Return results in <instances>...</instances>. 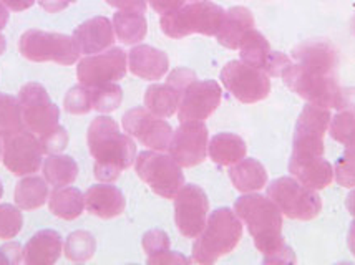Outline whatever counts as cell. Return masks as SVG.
Masks as SVG:
<instances>
[{
  "mask_svg": "<svg viewBox=\"0 0 355 265\" xmlns=\"http://www.w3.org/2000/svg\"><path fill=\"white\" fill-rule=\"evenodd\" d=\"M243 237V224L230 208L211 212L205 229L193 244V260L198 264H214L219 257L236 249Z\"/></svg>",
  "mask_w": 355,
  "mask_h": 265,
  "instance_id": "cell-3",
  "label": "cell"
},
{
  "mask_svg": "<svg viewBox=\"0 0 355 265\" xmlns=\"http://www.w3.org/2000/svg\"><path fill=\"white\" fill-rule=\"evenodd\" d=\"M45 178L25 176L15 188V204L24 211H35L49 199V186Z\"/></svg>",
  "mask_w": 355,
  "mask_h": 265,
  "instance_id": "cell-31",
  "label": "cell"
},
{
  "mask_svg": "<svg viewBox=\"0 0 355 265\" xmlns=\"http://www.w3.org/2000/svg\"><path fill=\"white\" fill-rule=\"evenodd\" d=\"M0 2L6 6L8 10L12 12H24L27 8H31L37 0H0Z\"/></svg>",
  "mask_w": 355,
  "mask_h": 265,
  "instance_id": "cell-49",
  "label": "cell"
},
{
  "mask_svg": "<svg viewBox=\"0 0 355 265\" xmlns=\"http://www.w3.org/2000/svg\"><path fill=\"white\" fill-rule=\"evenodd\" d=\"M143 249L148 254V260L159 257L164 252L170 250V237H168V234L164 230H148L143 235Z\"/></svg>",
  "mask_w": 355,
  "mask_h": 265,
  "instance_id": "cell-40",
  "label": "cell"
},
{
  "mask_svg": "<svg viewBox=\"0 0 355 265\" xmlns=\"http://www.w3.org/2000/svg\"><path fill=\"white\" fill-rule=\"evenodd\" d=\"M6 48H7V40H6V37H3L2 33H0V57H2V55L6 53Z\"/></svg>",
  "mask_w": 355,
  "mask_h": 265,
  "instance_id": "cell-53",
  "label": "cell"
},
{
  "mask_svg": "<svg viewBox=\"0 0 355 265\" xmlns=\"http://www.w3.org/2000/svg\"><path fill=\"white\" fill-rule=\"evenodd\" d=\"M208 126L202 121H183L173 133L168 146L170 156L181 167L198 166L208 156Z\"/></svg>",
  "mask_w": 355,
  "mask_h": 265,
  "instance_id": "cell-15",
  "label": "cell"
},
{
  "mask_svg": "<svg viewBox=\"0 0 355 265\" xmlns=\"http://www.w3.org/2000/svg\"><path fill=\"white\" fill-rule=\"evenodd\" d=\"M19 103L25 129L35 134L39 140L58 126L60 111L40 83L32 82L24 85L19 93Z\"/></svg>",
  "mask_w": 355,
  "mask_h": 265,
  "instance_id": "cell-10",
  "label": "cell"
},
{
  "mask_svg": "<svg viewBox=\"0 0 355 265\" xmlns=\"http://www.w3.org/2000/svg\"><path fill=\"white\" fill-rule=\"evenodd\" d=\"M96 241L88 230H75L67 237L63 252L71 262H87L95 255Z\"/></svg>",
  "mask_w": 355,
  "mask_h": 265,
  "instance_id": "cell-33",
  "label": "cell"
},
{
  "mask_svg": "<svg viewBox=\"0 0 355 265\" xmlns=\"http://www.w3.org/2000/svg\"><path fill=\"white\" fill-rule=\"evenodd\" d=\"M135 170L143 183L151 188L155 194L164 199H175L180 189L184 186L181 166L170 154L162 151H143L135 159Z\"/></svg>",
  "mask_w": 355,
  "mask_h": 265,
  "instance_id": "cell-6",
  "label": "cell"
},
{
  "mask_svg": "<svg viewBox=\"0 0 355 265\" xmlns=\"http://www.w3.org/2000/svg\"><path fill=\"white\" fill-rule=\"evenodd\" d=\"M181 91L170 83H155L146 90L145 107L151 115L158 118H170L176 113L181 102Z\"/></svg>",
  "mask_w": 355,
  "mask_h": 265,
  "instance_id": "cell-27",
  "label": "cell"
},
{
  "mask_svg": "<svg viewBox=\"0 0 355 265\" xmlns=\"http://www.w3.org/2000/svg\"><path fill=\"white\" fill-rule=\"evenodd\" d=\"M234 212L254 239L256 249L264 255V264H294V252L282 239V212L269 197L261 194L241 196Z\"/></svg>",
  "mask_w": 355,
  "mask_h": 265,
  "instance_id": "cell-1",
  "label": "cell"
},
{
  "mask_svg": "<svg viewBox=\"0 0 355 265\" xmlns=\"http://www.w3.org/2000/svg\"><path fill=\"white\" fill-rule=\"evenodd\" d=\"M347 244H349V249L352 254L355 255V221L350 224L349 229V235H347Z\"/></svg>",
  "mask_w": 355,
  "mask_h": 265,
  "instance_id": "cell-51",
  "label": "cell"
},
{
  "mask_svg": "<svg viewBox=\"0 0 355 265\" xmlns=\"http://www.w3.org/2000/svg\"><path fill=\"white\" fill-rule=\"evenodd\" d=\"M113 28L121 44L137 45L146 37V17L141 12L118 10L113 15Z\"/></svg>",
  "mask_w": 355,
  "mask_h": 265,
  "instance_id": "cell-29",
  "label": "cell"
},
{
  "mask_svg": "<svg viewBox=\"0 0 355 265\" xmlns=\"http://www.w3.org/2000/svg\"><path fill=\"white\" fill-rule=\"evenodd\" d=\"M209 201L206 192L196 184H186L175 197V221L181 235L196 239L208 221Z\"/></svg>",
  "mask_w": 355,
  "mask_h": 265,
  "instance_id": "cell-14",
  "label": "cell"
},
{
  "mask_svg": "<svg viewBox=\"0 0 355 265\" xmlns=\"http://www.w3.org/2000/svg\"><path fill=\"white\" fill-rule=\"evenodd\" d=\"M254 28V17L246 7H231L224 15L223 25L218 32V42L223 47L238 50L244 35Z\"/></svg>",
  "mask_w": 355,
  "mask_h": 265,
  "instance_id": "cell-23",
  "label": "cell"
},
{
  "mask_svg": "<svg viewBox=\"0 0 355 265\" xmlns=\"http://www.w3.org/2000/svg\"><path fill=\"white\" fill-rule=\"evenodd\" d=\"M8 22V8L0 2V32L6 28V25Z\"/></svg>",
  "mask_w": 355,
  "mask_h": 265,
  "instance_id": "cell-50",
  "label": "cell"
},
{
  "mask_svg": "<svg viewBox=\"0 0 355 265\" xmlns=\"http://www.w3.org/2000/svg\"><path fill=\"white\" fill-rule=\"evenodd\" d=\"M329 133L332 140L342 145H349L350 141L355 140V113L349 109H340L336 116L331 118L329 125Z\"/></svg>",
  "mask_w": 355,
  "mask_h": 265,
  "instance_id": "cell-36",
  "label": "cell"
},
{
  "mask_svg": "<svg viewBox=\"0 0 355 265\" xmlns=\"http://www.w3.org/2000/svg\"><path fill=\"white\" fill-rule=\"evenodd\" d=\"M0 264H8V260H7L6 254H3L2 249H0Z\"/></svg>",
  "mask_w": 355,
  "mask_h": 265,
  "instance_id": "cell-54",
  "label": "cell"
},
{
  "mask_svg": "<svg viewBox=\"0 0 355 265\" xmlns=\"http://www.w3.org/2000/svg\"><path fill=\"white\" fill-rule=\"evenodd\" d=\"M345 204H347L350 216L355 217V188H354V191L347 196V203H345Z\"/></svg>",
  "mask_w": 355,
  "mask_h": 265,
  "instance_id": "cell-52",
  "label": "cell"
},
{
  "mask_svg": "<svg viewBox=\"0 0 355 265\" xmlns=\"http://www.w3.org/2000/svg\"><path fill=\"white\" fill-rule=\"evenodd\" d=\"M189 259H186L184 255L178 254V252H164L159 257L148 260V264H188Z\"/></svg>",
  "mask_w": 355,
  "mask_h": 265,
  "instance_id": "cell-46",
  "label": "cell"
},
{
  "mask_svg": "<svg viewBox=\"0 0 355 265\" xmlns=\"http://www.w3.org/2000/svg\"><path fill=\"white\" fill-rule=\"evenodd\" d=\"M73 39L83 55H96L115 44V28L107 17H93L75 28Z\"/></svg>",
  "mask_w": 355,
  "mask_h": 265,
  "instance_id": "cell-18",
  "label": "cell"
},
{
  "mask_svg": "<svg viewBox=\"0 0 355 265\" xmlns=\"http://www.w3.org/2000/svg\"><path fill=\"white\" fill-rule=\"evenodd\" d=\"M289 172L299 183L314 191L331 186L334 181V167L324 156L309 161H289Z\"/></svg>",
  "mask_w": 355,
  "mask_h": 265,
  "instance_id": "cell-24",
  "label": "cell"
},
{
  "mask_svg": "<svg viewBox=\"0 0 355 265\" xmlns=\"http://www.w3.org/2000/svg\"><path fill=\"white\" fill-rule=\"evenodd\" d=\"M191 2H198V0H191Z\"/></svg>",
  "mask_w": 355,
  "mask_h": 265,
  "instance_id": "cell-57",
  "label": "cell"
},
{
  "mask_svg": "<svg viewBox=\"0 0 355 265\" xmlns=\"http://www.w3.org/2000/svg\"><path fill=\"white\" fill-rule=\"evenodd\" d=\"M85 208L93 216L101 219H113L121 216L125 211V196L112 184H95L85 192Z\"/></svg>",
  "mask_w": 355,
  "mask_h": 265,
  "instance_id": "cell-21",
  "label": "cell"
},
{
  "mask_svg": "<svg viewBox=\"0 0 355 265\" xmlns=\"http://www.w3.org/2000/svg\"><path fill=\"white\" fill-rule=\"evenodd\" d=\"M44 149L35 134L22 129L2 138V161L12 174L28 176L44 164Z\"/></svg>",
  "mask_w": 355,
  "mask_h": 265,
  "instance_id": "cell-12",
  "label": "cell"
},
{
  "mask_svg": "<svg viewBox=\"0 0 355 265\" xmlns=\"http://www.w3.org/2000/svg\"><path fill=\"white\" fill-rule=\"evenodd\" d=\"M2 250H3V254H6L8 264L24 262V249L20 247V244L8 242L2 247Z\"/></svg>",
  "mask_w": 355,
  "mask_h": 265,
  "instance_id": "cell-45",
  "label": "cell"
},
{
  "mask_svg": "<svg viewBox=\"0 0 355 265\" xmlns=\"http://www.w3.org/2000/svg\"><path fill=\"white\" fill-rule=\"evenodd\" d=\"M2 140V138H0ZM0 159H2V141H0Z\"/></svg>",
  "mask_w": 355,
  "mask_h": 265,
  "instance_id": "cell-56",
  "label": "cell"
},
{
  "mask_svg": "<svg viewBox=\"0 0 355 265\" xmlns=\"http://www.w3.org/2000/svg\"><path fill=\"white\" fill-rule=\"evenodd\" d=\"M19 52L31 62H53L58 65H73L82 53L73 37L35 28L27 30L20 37Z\"/></svg>",
  "mask_w": 355,
  "mask_h": 265,
  "instance_id": "cell-5",
  "label": "cell"
},
{
  "mask_svg": "<svg viewBox=\"0 0 355 265\" xmlns=\"http://www.w3.org/2000/svg\"><path fill=\"white\" fill-rule=\"evenodd\" d=\"M226 10L209 0H198L178 8L171 14L162 15L159 25L164 35L170 39H184L191 33L201 35H218Z\"/></svg>",
  "mask_w": 355,
  "mask_h": 265,
  "instance_id": "cell-4",
  "label": "cell"
},
{
  "mask_svg": "<svg viewBox=\"0 0 355 265\" xmlns=\"http://www.w3.org/2000/svg\"><path fill=\"white\" fill-rule=\"evenodd\" d=\"M221 82L226 90L241 103H257L268 98L270 93L269 75L243 60L226 63V66L221 70Z\"/></svg>",
  "mask_w": 355,
  "mask_h": 265,
  "instance_id": "cell-11",
  "label": "cell"
},
{
  "mask_svg": "<svg viewBox=\"0 0 355 265\" xmlns=\"http://www.w3.org/2000/svg\"><path fill=\"white\" fill-rule=\"evenodd\" d=\"M112 7L118 8V10H132V12H146V2L148 0H107Z\"/></svg>",
  "mask_w": 355,
  "mask_h": 265,
  "instance_id": "cell-44",
  "label": "cell"
},
{
  "mask_svg": "<svg viewBox=\"0 0 355 265\" xmlns=\"http://www.w3.org/2000/svg\"><path fill=\"white\" fill-rule=\"evenodd\" d=\"M128 57L123 48H108L96 55H87L77 66V78L85 86H98L125 78Z\"/></svg>",
  "mask_w": 355,
  "mask_h": 265,
  "instance_id": "cell-13",
  "label": "cell"
},
{
  "mask_svg": "<svg viewBox=\"0 0 355 265\" xmlns=\"http://www.w3.org/2000/svg\"><path fill=\"white\" fill-rule=\"evenodd\" d=\"M241 50V60L248 65L257 66V68L264 70L268 66L270 60V55H272V50H270L269 42L266 40V37L261 32H257L256 28H251L246 35H244L243 42L239 45Z\"/></svg>",
  "mask_w": 355,
  "mask_h": 265,
  "instance_id": "cell-32",
  "label": "cell"
},
{
  "mask_svg": "<svg viewBox=\"0 0 355 265\" xmlns=\"http://www.w3.org/2000/svg\"><path fill=\"white\" fill-rule=\"evenodd\" d=\"M334 178L342 188H355V140L345 145L344 154L337 159Z\"/></svg>",
  "mask_w": 355,
  "mask_h": 265,
  "instance_id": "cell-37",
  "label": "cell"
},
{
  "mask_svg": "<svg viewBox=\"0 0 355 265\" xmlns=\"http://www.w3.org/2000/svg\"><path fill=\"white\" fill-rule=\"evenodd\" d=\"M128 66L135 77L155 82L162 80L170 68L168 55L150 45H137L128 53Z\"/></svg>",
  "mask_w": 355,
  "mask_h": 265,
  "instance_id": "cell-20",
  "label": "cell"
},
{
  "mask_svg": "<svg viewBox=\"0 0 355 265\" xmlns=\"http://www.w3.org/2000/svg\"><path fill=\"white\" fill-rule=\"evenodd\" d=\"M331 111L320 104L307 103L299 115L291 161H309L324 156V136L331 125Z\"/></svg>",
  "mask_w": 355,
  "mask_h": 265,
  "instance_id": "cell-8",
  "label": "cell"
},
{
  "mask_svg": "<svg viewBox=\"0 0 355 265\" xmlns=\"http://www.w3.org/2000/svg\"><path fill=\"white\" fill-rule=\"evenodd\" d=\"M62 235L57 230L44 229L33 234L24 247V262L28 265H50L60 259Z\"/></svg>",
  "mask_w": 355,
  "mask_h": 265,
  "instance_id": "cell-22",
  "label": "cell"
},
{
  "mask_svg": "<svg viewBox=\"0 0 355 265\" xmlns=\"http://www.w3.org/2000/svg\"><path fill=\"white\" fill-rule=\"evenodd\" d=\"M248 146L241 136L234 133H219L208 145V154L219 166H232L246 158Z\"/></svg>",
  "mask_w": 355,
  "mask_h": 265,
  "instance_id": "cell-26",
  "label": "cell"
},
{
  "mask_svg": "<svg viewBox=\"0 0 355 265\" xmlns=\"http://www.w3.org/2000/svg\"><path fill=\"white\" fill-rule=\"evenodd\" d=\"M230 178L234 188L241 192H256L266 188L268 184V172L257 159L244 158L239 163L232 164Z\"/></svg>",
  "mask_w": 355,
  "mask_h": 265,
  "instance_id": "cell-25",
  "label": "cell"
},
{
  "mask_svg": "<svg viewBox=\"0 0 355 265\" xmlns=\"http://www.w3.org/2000/svg\"><path fill=\"white\" fill-rule=\"evenodd\" d=\"M151 8L156 12V14H171V12L178 10V8L183 7L184 0H148Z\"/></svg>",
  "mask_w": 355,
  "mask_h": 265,
  "instance_id": "cell-43",
  "label": "cell"
},
{
  "mask_svg": "<svg viewBox=\"0 0 355 265\" xmlns=\"http://www.w3.org/2000/svg\"><path fill=\"white\" fill-rule=\"evenodd\" d=\"M123 129L130 136L137 138L141 145L150 149L164 151L170 146L173 138V128L170 123L151 115L146 108H133L123 115Z\"/></svg>",
  "mask_w": 355,
  "mask_h": 265,
  "instance_id": "cell-16",
  "label": "cell"
},
{
  "mask_svg": "<svg viewBox=\"0 0 355 265\" xmlns=\"http://www.w3.org/2000/svg\"><path fill=\"white\" fill-rule=\"evenodd\" d=\"M42 167H44L45 181L55 189L71 186L78 176L77 161L65 154H49Z\"/></svg>",
  "mask_w": 355,
  "mask_h": 265,
  "instance_id": "cell-30",
  "label": "cell"
},
{
  "mask_svg": "<svg viewBox=\"0 0 355 265\" xmlns=\"http://www.w3.org/2000/svg\"><path fill=\"white\" fill-rule=\"evenodd\" d=\"M281 78L286 86L291 88L306 102L320 104L324 108H339L342 88L334 75H320L302 68L297 63H291L282 71Z\"/></svg>",
  "mask_w": 355,
  "mask_h": 265,
  "instance_id": "cell-9",
  "label": "cell"
},
{
  "mask_svg": "<svg viewBox=\"0 0 355 265\" xmlns=\"http://www.w3.org/2000/svg\"><path fill=\"white\" fill-rule=\"evenodd\" d=\"M25 128L19 98L0 93V138L10 136Z\"/></svg>",
  "mask_w": 355,
  "mask_h": 265,
  "instance_id": "cell-34",
  "label": "cell"
},
{
  "mask_svg": "<svg viewBox=\"0 0 355 265\" xmlns=\"http://www.w3.org/2000/svg\"><path fill=\"white\" fill-rule=\"evenodd\" d=\"M293 58L302 68L320 75H334L337 62V50L329 42H304L293 50Z\"/></svg>",
  "mask_w": 355,
  "mask_h": 265,
  "instance_id": "cell-19",
  "label": "cell"
},
{
  "mask_svg": "<svg viewBox=\"0 0 355 265\" xmlns=\"http://www.w3.org/2000/svg\"><path fill=\"white\" fill-rule=\"evenodd\" d=\"M221 86L214 80L193 82L181 95L178 118L180 121H205L221 103Z\"/></svg>",
  "mask_w": 355,
  "mask_h": 265,
  "instance_id": "cell-17",
  "label": "cell"
},
{
  "mask_svg": "<svg viewBox=\"0 0 355 265\" xmlns=\"http://www.w3.org/2000/svg\"><path fill=\"white\" fill-rule=\"evenodd\" d=\"M88 149L95 159V178L101 183H113L137 159V145L130 134L110 116H98L88 128Z\"/></svg>",
  "mask_w": 355,
  "mask_h": 265,
  "instance_id": "cell-2",
  "label": "cell"
},
{
  "mask_svg": "<svg viewBox=\"0 0 355 265\" xmlns=\"http://www.w3.org/2000/svg\"><path fill=\"white\" fill-rule=\"evenodd\" d=\"M166 82L183 93L186 88L191 85L193 82H196V73H194L193 70H188V68H178V70L171 71Z\"/></svg>",
  "mask_w": 355,
  "mask_h": 265,
  "instance_id": "cell-42",
  "label": "cell"
},
{
  "mask_svg": "<svg viewBox=\"0 0 355 265\" xmlns=\"http://www.w3.org/2000/svg\"><path fill=\"white\" fill-rule=\"evenodd\" d=\"M63 107L71 115H87L92 111V93L90 88L80 85L70 88L69 93L63 98Z\"/></svg>",
  "mask_w": 355,
  "mask_h": 265,
  "instance_id": "cell-39",
  "label": "cell"
},
{
  "mask_svg": "<svg viewBox=\"0 0 355 265\" xmlns=\"http://www.w3.org/2000/svg\"><path fill=\"white\" fill-rule=\"evenodd\" d=\"M49 208L53 216L73 221L80 217L85 209V196L77 188H57L49 197Z\"/></svg>",
  "mask_w": 355,
  "mask_h": 265,
  "instance_id": "cell-28",
  "label": "cell"
},
{
  "mask_svg": "<svg viewBox=\"0 0 355 265\" xmlns=\"http://www.w3.org/2000/svg\"><path fill=\"white\" fill-rule=\"evenodd\" d=\"M92 93V108L100 113H112L123 102V90L116 82L98 86H88Z\"/></svg>",
  "mask_w": 355,
  "mask_h": 265,
  "instance_id": "cell-35",
  "label": "cell"
},
{
  "mask_svg": "<svg viewBox=\"0 0 355 265\" xmlns=\"http://www.w3.org/2000/svg\"><path fill=\"white\" fill-rule=\"evenodd\" d=\"M337 109H349L355 113V88H342L340 103Z\"/></svg>",
  "mask_w": 355,
  "mask_h": 265,
  "instance_id": "cell-48",
  "label": "cell"
},
{
  "mask_svg": "<svg viewBox=\"0 0 355 265\" xmlns=\"http://www.w3.org/2000/svg\"><path fill=\"white\" fill-rule=\"evenodd\" d=\"M3 196V186H2V183H0V197Z\"/></svg>",
  "mask_w": 355,
  "mask_h": 265,
  "instance_id": "cell-55",
  "label": "cell"
},
{
  "mask_svg": "<svg viewBox=\"0 0 355 265\" xmlns=\"http://www.w3.org/2000/svg\"><path fill=\"white\" fill-rule=\"evenodd\" d=\"M24 226V216L19 205L0 204V239L10 241L19 235Z\"/></svg>",
  "mask_w": 355,
  "mask_h": 265,
  "instance_id": "cell-38",
  "label": "cell"
},
{
  "mask_svg": "<svg viewBox=\"0 0 355 265\" xmlns=\"http://www.w3.org/2000/svg\"><path fill=\"white\" fill-rule=\"evenodd\" d=\"M39 3L49 14H57V12L65 10L71 3V0H39Z\"/></svg>",
  "mask_w": 355,
  "mask_h": 265,
  "instance_id": "cell-47",
  "label": "cell"
},
{
  "mask_svg": "<svg viewBox=\"0 0 355 265\" xmlns=\"http://www.w3.org/2000/svg\"><path fill=\"white\" fill-rule=\"evenodd\" d=\"M40 145L45 154H58L69 145V133H67L63 126L58 125L52 133L40 138Z\"/></svg>",
  "mask_w": 355,
  "mask_h": 265,
  "instance_id": "cell-41",
  "label": "cell"
},
{
  "mask_svg": "<svg viewBox=\"0 0 355 265\" xmlns=\"http://www.w3.org/2000/svg\"><path fill=\"white\" fill-rule=\"evenodd\" d=\"M268 197L279 211L295 221H312L322 211V201L314 189L304 186L297 179L279 178L268 188Z\"/></svg>",
  "mask_w": 355,
  "mask_h": 265,
  "instance_id": "cell-7",
  "label": "cell"
}]
</instances>
